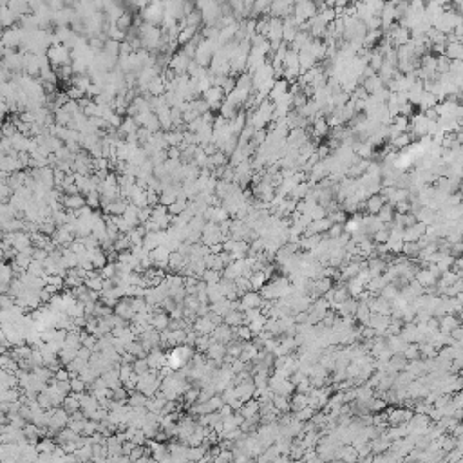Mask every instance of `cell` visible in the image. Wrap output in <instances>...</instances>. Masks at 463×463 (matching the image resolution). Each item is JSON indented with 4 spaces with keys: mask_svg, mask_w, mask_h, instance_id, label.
Masks as SVG:
<instances>
[{
    "mask_svg": "<svg viewBox=\"0 0 463 463\" xmlns=\"http://www.w3.org/2000/svg\"><path fill=\"white\" fill-rule=\"evenodd\" d=\"M45 56H47L49 65H51L53 69H58V67H62V65H71V53L64 45H51V47L45 51Z\"/></svg>",
    "mask_w": 463,
    "mask_h": 463,
    "instance_id": "6da1fadb",
    "label": "cell"
},
{
    "mask_svg": "<svg viewBox=\"0 0 463 463\" xmlns=\"http://www.w3.org/2000/svg\"><path fill=\"white\" fill-rule=\"evenodd\" d=\"M140 15H141V19L145 20V24L158 27V26H161V20H163L165 9H163V4L154 2V4H148L145 9H141Z\"/></svg>",
    "mask_w": 463,
    "mask_h": 463,
    "instance_id": "7a4b0ae2",
    "label": "cell"
},
{
    "mask_svg": "<svg viewBox=\"0 0 463 463\" xmlns=\"http://www.w3.org/2000/svg\"><path fill=\"white\" fill-rule=\"evenodd\" d=\"M69 424V414L64 409H51L49 411V422H47V432H60L64 431Z\"/></svg>",
    "mask_w": 463,
    "mask_h": 463,
    "instance_id": "3957f363",
    "label": "cell"
},
{
    "mask_svg": "<svg viewBox=\"0 0 463 463\" xmlns=\"http://www.w3.org/2000/svg\"><path fill=\"white\" fill-rule=\"evenodd\" d=\"M224 93H222L221 87H216V85H212L210 89H206L203 93V100L206 102V105L210 107V111H214V109H219L221 107V103L224 102Z\"/></svg>",
    "mask_w": 463,
    "mask_h": 463,
    "instance_id": "277c9868",
    "label": "cell"
},
{
    "mask_svg": "<svg viewBox=\"0 0 463 463\" xmlns=\"http://www.w3.org/2000/svg\"><path fill=\"white\" fill-rule=\"evenodd\" d=\"M192 58H188L186 55H185L183 51H178L174 56L170 58V64H168V67H170L178 76H181V74H186V71H188V65H190Z\"/></svg>",
    "mask_w": 463,
    "mask_h": 463,
    "instance_id": "5b68a950",
    "label": "cell"
},
{
    "mask_svg": "<svg viewBox=\"0 0 463 463\" xmlns=\"http://www.w3.org/2000/svg\"><path fill=\"white\" fill-rule=\"evenodd\" d=\"M22 37H24V31L22 29H17V27H11L7 29L4 35H2V44L6 45L7 49H13L19 44H22Z\"/></svg>",
    "mask_w": 463,
    "mask_h": 463,
    "instance_id": "8992f818",
    "label": "cell"
},
{
    "mask_svg": "<svg viewBox=\"0 0 463 463\" xmlns=\"http://www.w3.org/2000/svg\"><path fill=\"white\" fill-rule=\"evenodd\" d=\"M384 204H386V199H384L380 194H374V196H369L368 199L364 201V208H366V212H368L369 216H376Z\"/></svg>",
    "mask_w": 463,
    "mask_h": 463,
    "instance_id": "52a82bcc",
    "label": "cell"
},
{
    "mask_svg": "<svg viewBox=\"0 0 463 463\" xmlns=\"http://www.w3.org/2000/svg\"><path fill=\"white\" fill-rule=\"evenodd\" d=\"M60 203H62V206H64L65 210L76 212V210L85 206V197H83L82 194H76V196H62Z\"/></svg>",
    "mask_w": 463,
    "mask_h": 463,
    "instance_id": "ba28073f",
    "label": "cell"
},
{
    "mask_svg": "<svg viewBox=\"0 0 463 463\" xmlns=\"http://www.w3.org/2000/svg\"><path fill=\"white\" fill-rule=\"evenodd\" d=\"M362 87L366 89V93L368 94H376L378 91H382L386 85H384V82H382L380 78H378V74H374V76H371V78H368V80H362V83H360Z\"/></svg>",
    "mask_w": 463,
    "mask_h": 463,
    "instance_id": "9c48e42d",
    "label": "cell"
},
{
    "mask_svg": "<svg viewBox=\"0 0 463 463\" xmlns=\"http://www.w3.org/2000/svg\"><path fill=\"white\" fill-rule=\"evenodd\" d=\"M308 51H310V55L313 58H315V62L317 60H324L326 58V45H324L322 40H311V44L306 47Z\"/></svg>",
    "mask_w": 463,
    "mask_h": 463,
    "instance_id": "30bf717a",
    "label": "cell"
},
{
    "mask_svg": "<svg viewBox=\"0 0 463 463\" xmlns=\"http://www.w3.org/2000/svg\"><path fill=\"white\" fill-rule=\"evenodd\" d=\"M237 112H239V107H235L234 103H230L226 98H224V102L221 103V107H219V116H222L226 121H232L237 116Z\"/></svg>",
    "mask_w": 463,
    "mask_h": 463,
    "instance_id": "8fae6325",
    "label": "cell"
},
{
    "mask_svg": "<svg viewBox=\"0 0 463 463\" xmlns=\"http://www.w3.org/2000/svg\"><path fill=\"white\" fill-rule=\"evenodd\" d=\"M168 324H170V320H168V317H167L165 313H154L152 318H150V328H154L156 331H165L168 330Z\"/></svg>",
    "mask_w": 463,
    "mask_h": 463,
    "instance_id": "7c38bea8",
    "label": "cell"
},
{
    "mask_svg": "<svg viewBox=\"0 0 463 463\" xmlns=\"http://www.w3.org/2000/svg\"><path fill=\"white\" fill-rule=\"evenodd\" d=\"M260 306V297L255 292H246L242 297V306L239 310H255Z\"/></svg>",
    "mask_w": 463,
    "mask_h": 463,
    "instance_id": "4fadbf2b",
    "label": "cell"
},
{
    "mask_svg": "<svg viewBox=\"0 0 463 463\" xmlns=\"http://www.w3.org/2000/svg\"><path fill=\"white\" fill-rule=\"evenodd\" d=\"M445 56L449 58V60H462V58H463V45H462V42L445 44Z\"/></svg>",
    "mask_w": 463,
    "mask_h": 463,
    "instance_id": "5bb4252c",
    "label": "cell"
},
{
    "mask_svg": "<svg viewBox=\"0 0 463 463\" xmlns=\"http://www.w3.org/2000/svg\"><path fill=\"white\" fill-rule=\"evenodd\" d=\"M69 83L73 85V87H76V89L83 91V93H87V89H89L91 85H93L89 74H74V76L71 78Z\"/></svg>",
    "mask_w": 463,
    "mask_h": 463,
    "instance_id": "9a60e30c",
    "label": "cell"
},
{
    "mask_svg": "<svg viewBox=\"0 0 463 463\" xmlns=\"http://www.w3.org/2000/svg\"><path fill=\"white\" fill-rule=\"evenodd\" d=\"M355 150L353 152H356V158L358 159H368V161H371V158L374 156V148L371 145H369L368 141L366 143H355Z\"/></svg>",
    "mask_w": 463,
    "mask_h": 463,
    "instance_id": "2e32d148",
    "label": "cell"
},
{
    "mask_svg": "<svg viewBox=\"0 0 463 463\" xmlns=\"http://www.w3.org/2000/svg\"><path fill=\"white\" fill-rule=\"evenodd\" d=\"M194 328H196V333L208 335V333H212V331L216 330V324L212 322L208 317H203V318H197L196 324H194Z\"/></svg>",
    "mask_w": 463,
    "mask_h": 463,
    "instance_id": "e0dca14e",
    "label": "cell"
},
{
    "mask_svg": "<svg viewBox=\"0 0 463 463\" xmlns=\"http://www.w3.org/2000/svg\"><path fill=\"white\" fill-rule=\"evenodd\" d=\"M197 35V27H181L179 29V33H178V38H176V42L178 44H181V45H186L188 42H190L194 37Z\"/></svg>",
    "mask_w": 463,
    "mask_h": 463,
    "instance_id": "ac0fdd59",
    "label": "cell"
},
{
    "mask_svg": "<svg viewBox=\"0 0 463 463\" xmlns=\"http://www.w3.org/2000/svg\"><path fill=\"white\" fill-rule=\"evenodd\" d=\"M376 217H378V221H380L382 224H391V222H393V217H394L393 204H389V203L384 204V206L380 208V212L376 214Z\"/></svg>",
    "mask_w": 463,
    "mask_h": 463,
    "instance_id": "d6986e66",
    "label": "cell"
},
{
    "mask_svg": "<svg viewBox=\"0 0 463 463\" xmlns=\"http://www.w3.org/2000/svg\"><path fill=\"white\" fill-rule=\"evenodd\" d=\"M129 201L127 199H116L114 203H111V206L107 208V212H105V216H123V212H125V208H127Z\"/></svg>",
    "mask_w": 463,
    "mask_h": 463,
    "instance_id": "ffe728a7",
    "label": "cell"
},
{
    "mask_svg": "<svg viewBox=\"0 0 463 463\" xmlns=\"http://www.w3.org/2000/svg\"><path fill=\"white\" fill-rule=\"evenodd\" d=\"M324 235H310V237H300L298 246L304 248V250H315L318 246V242L322 241Z\"/></svg>",
    "mask_w": 463,
    "mask_h": 463,
    "instance_id": "44dd1931",
    "label": "cell"
},
{
    "mask_svg": "<svg viewBox=\"0 0 463 463\" xmlns=\"http://www.w3.org/2000/svg\"><path fill=\"white\" fill-rule=\"evenodd\" d=\"M147 91H148V94L152 96V98L154 96H163L165 94V83H163V80H161L159 76L154 78L152 82L148 83V89Z\"/></svg>",
    "mask_w": 463,
    "mask_h": 463,
    "instance_id": "7402d4cb",
    "label": "cell"
},
{
    "mask_svg": "<svg viewBox=\"0 0 463 463\" xmlns=\"http://www.w3.org/2000/svg\"><path fill=\"white\" fill-rule=\"evenodd\" d=\"M268 275L264 272H254L252 275H250V286H252V290H260L262 286H264V282H266Z\"/></svg>",
    "mask_w": 463,
    "mask_h": 463,
    "instance_id": "603a6c76",
    "label": "cell"
},
{
    "mask_svg": "<svg viewBox=\"0 0 463 463\" xmlns=\"http://www.w3.org/2000/svg\"><path fill=\"white\" fill-rule=\"evenodd\" d=\"M416 279H418L420 286H431L436 282V275L431 272V270H420L416 273Z\"/></svg>",
    "mask_w": 463,
    "mask_h": 463,
    "instance_id": "cb8c5ba5",
    "label": "cell"
},
{
    "mask_svg": "<svg viewBox=\"0 0 463 463\" xmlns=\"http://www.w3.org/2000/svg\"><path fill=\"white\" fill-rule=\"evenodd\" d=\"M438 103V100H436V96L434 94H431V93H422V98H420V109H422V112H425L427 109H432L434 105Z\"/></svg>",
    "mask_w": 463,
    "mask_h": 463,
    "instance_id": "d4e9b609",
    "label": "cell"
},
{
    "mask_svg": "<svg viewBox=\"0 0 463 463\" xmlns=\"http://www.w3.org/2000/svg\"><path fill=\"white\" fill-rule=\"evenodd\" d=\"M206 351H208L210 358H214V360H221L222 356L226 355V348H224L222 344H219V342H212V344H210V348L206 349Z\"/></svg>",
    "mask_w": 463,
    "mask_h": 463,
    "instance_id": "484cf974",
    "label": "cell"
},
{
    "mask_svg": "<svg viewBox=\"0 0 463 463\" xmlns=\"http://www.w3.org/2000/svg\"><path fill=\"white\" fill-rule=\"evenodd\" d=\"M411 143H412V138L407 132L400 134V136H396V138L391 140V147H393V148H404V150H406Z\"/></svg>",
    "mask_w": 463,
    "mask_h": 463,
    "instance_id": "4316f807",
    "label": "cell"
},
{
    "mask_svg": "<svg viewBox=\"0 0 463 463\" xmlns=\"http://www.w3.org/2000/svg\"><path fill=\"white\" fill-rule=\"evenodd\" d=\"M186 208H188V201H186V199H176V201H174V203H172L167 210H168V214L174 217V216L183 214Z\"/></svg>",
    "mask_w": 463,
    "mask_h": 463,
    "instance_id": "83f0119b",
    "label": "cell"
},
{
    "mask_svg": "<svg viewBox=\"0 0 463 463\" xmlns=\"http://www.w3.org/2000/svg\"><path fill=\"white\" fill-rule=\"evenodd\" d=\"M188 109H190V111H194V112H196L199 118H201L203 114H206V112H210V107L206 105V102H204V100H199V98L192 100L190 107H188Z\"/></svg>",
    "mask_w": 463,
    "mask_h": 463,
    "instance_id": "f1b7e54d",
    "label": "cell"
},
{
    "mask_svg": "<svg viewBox=\"0 0 463 463\" xmlns=\"http://www.w3.org/2000/svg\"><path fill=\"white\" fill-rule=\"evenodd\" d=\"M114 26L120 29V31L127 33V29H130V26H132V15L129 13V11H125V13L121 15L120 19L114 22Z\"/></svg>",
    "mask_w": 463,
    "mask_h": 463,
    "instance_id": "f546056e",
    "label": "cell"
},
{
    "mask_svg": "<svg viewBox=\"0 0 463 463\" xmlns=\"http://www.w3.org/2000/svg\"><path fill=\"white\" fill-rule=\"evenodd\" d=\"M100 199H102L100 192L93 190V192H89V194L85 196V204H87V206H89L93 212H96V210L100 208Z\"/></svg>",
    "mask_w": 463,
    "mask_h": 463,
    "instance_id": "4dcf8cb0",
    "label": "cell"
},
{
    "mask_svg": "<svg viewBox=\"0 0 463 463\" xmlns=\"http://www.w3.org/2000/svg\"><path fill=\"white\" fill-rule=\"evenodd\" d=\"M270 6H272V2H266V0L255 2L254 7H252V17L250 19H254L255 15H270Z\"/></svg>",
    "mask_w": 463,
    "mask_h": 463,
    "instance_id": "1f68e13d",
    "label": "cell"
},
{
    "mask_svg": "<svg viewBox=\"0 0 463 463\" xmlns=\"http://www.w3.org/2000/svg\"><path fill=\"white\" fill-rule=\"evenodd\" d=\"M55 449H56V445H55V442H53V440H49V438L40 440L38 445H37V450H38V452H42V454H53V452H55Z\"/></svg>",
    "mask_w": 463,
    "mask_h": 463,
    "instance_id": "d6a6232c",
    "label": "cell"
},
{
    "mask_svg": "<svg viewBox=\"0 0 463 463\" xmlns=\"http://www.w3.org/2000/svg\"><path fill=\"white\" fill-rule=\"evenodd\" d=\"M150 369H148V364H147L145 358H136V360L132 362V373L136 374V376H141V374L148 373Z\"/></svg>",
    "mask_w": 463,
    "mask_h": 463,
    "instance_id": "836d02e7",
    "label": "cell"
},
{
    "mask_svg": "<svg viewBox=\"0 0 463 463\" xmlns=\"http://www.w3.org/2000/svg\"><path fill=\"white\" fill-rule=\"evenodd\" d=\"M55 73H56L58 80H62V82H65V83H69L71 78H73V69H71V65H62V67L55 69Z\"/></svg>",
    "mask_w": 463,
    "mask_h": 463,
    "instance_id": "e575fe53",
    "label": "cell"
},
{
    "mask_svg": "<svg viewBox=\"0 0 463 463\" xmlns=\"http://www.w3.org/2000/svg\"><path fill=\"white\" fill-rule=\"evenodd\" d=\"M44 279H45V286H53V288H56L58 292L65 286L64 277H60V275H45Z\"/></svg>",
    "mask_w": 463,
    "mask_h": 463,
    "instance_id": "d590c367",
    "label": "cell"
},
{
    "mask_svg": "<svg viewBox=\"0 0 463 463\" xmlns=\"http://www.w3.org/2000/svg\"><path fill=\"white\" fill-rule=\"evenodd\" d=\"M103 53H107V55H111V56L120 58V44L114 42V40H105V44H103Z\"/></svg>",
    "mask_w": 463,
    "mask_h": 463,
    "instance_id": "8d00e7d4",
    "label": "cell"
},
{
    "mask_svg": "<svg viewBox=\"0 0 463 463\" xmlns=\"http://www.w3.org/2000/svg\"><path fill=\"white\" fill-rule=\"evenodd\" d=\"M69 387L73 393L76 394H83V391H85V387H87V384L80 378V376H74V378H71L69 380Z\"/></svg>",
    "mask_w": 463,
    "mask_h": 463,
    "instance_id": "74e56055",
    "label": "cell"
},
{
    "mask_svg": "<svg viewBox=\"0 0 463 463\" xmlns=\"http://www.w3.org/2000/svg\"><path fill=\"white\" fill-rule=\"evenodd\" d=\"M109 35V40H114V42H118V44H121L123 42V38H125V33L120 31L118 27L114 26V24H111V27L109 29H105Z\"/></svg>",
    "mask_w": 463,
    "mask_h": 463,
    "instance_id": "f35d334b",
    "label": "cell"
},
{
    "mask_svg": "<svg viewBox=\"0 0 463 463\" xmlns=\"http://www.w3.org/2000/svg\"><path fill=\"white\" fill-rule=\"evenodd\" d=\"M308 216L311 217V221H318V219L328 217V212H326V208H324V206H320V204H315V206L310 210V214H308Z\"/></svg>",
    "mask_w": 463,
    "mask_h": 463,
    "instance_id": "ab89813d",
    "label": "cell"
},
{
    "mask_svg": "<svg viewBox=\"0 0 463 463\" xmlns=\"http://www.w3.org/2000/svg\"><path fill=\"white\" fill-rule=\"evenodd\" d=\"M129 404H130V407H145L147 396L141 393H132L130 398H129Z\"/></svg>",
    "mask_w": 463,
    "mask_h": 463,
    "instance_id": "60d3db41",
    "label": "cell"
},
{
    "mask_svg": "<svg viewBox=\"0 0 463 463\" xmlns=\"http://www.w3.org/2000/svg\"><path fill=\"white\" fill-rule=\"evenodd\" d=\"M65 94H67V98L69 100H73V102H80L82 98H85V93L83 91H80V89H76V87H67V91H65Z\"/></svg>",
    "mask_w": 463,
    "mask_h": 463,
    "instance_id": "b9f144b4",
    "label": "cell"
},
{
    "mask_svg": "<svg viewBox=\"0 0 463 463\" xmlns=\"http://www.w3.org/2000/svg\"><path fill=\"white\" fill-rule=\"evenodd\" d=\"M418 252L420 246L416 242H404V246H402V254H406L407 257H414V255H418Z\"/></svg>",
    "mask_w": 463,
    "mask_h": 463,
    "instance_id": "7bdbcfd3",
    "label": "cell"
},
{
    "mask_svg": "<svg viewBox=\"0 0 463 463\" xmlns=\"http://www.w3.org/2000/svg\"><path fill=\"white\" fill-rule=\"evenodd\" d=\"M203 280H204V284H217V282H219V272H214V270H204V272H203Z\"/></svg>",
    "mask_w": 463,
    "mask_h": 463,
    "instance_id": "ee69618b",
    "label": "cell"
},
{
    "mask_svg": "<svg viewBox=\"0 0 463 463\" xmlns=\"http://www.w3.org/2000/svg\"><path fill=\"white\" fill-rule=\"evenodd\" d=\"M221 89H222V93H224V96H228L230 93L235 89V78H232V76H224V78H222Z\"/></svg>",
    "mask_w": 463,
    "mask_h": 463,
    "instance_id": "f6af8a7d",
    "label": "cell"
},
{
    "mask_svg": "<svg viewBox=\"0 0 463 463\" xmlns=\"http://www.w3.org/2000/svg\"><path fill=\"white\" fill-rule=\"evenodd\" d=\"M150 216H152V208H150V206H143V208L138 210V222H140V224H145V222L150 219Z\"/></svg>",
    "mask_w": 463,
    "mask_h": 463,
    "instance_id": "bcb514c9",
    "label": "cell"
},
{
    "mask_svg": "<svg viewBox=\"0 0 463 463\" xmlns=\"http://www.w3.org/2000/svg\"><path fill=\"white\" fill-rule=\"evenodd\" d=\"M136 138H138V143H140V147H141L143 143H147V141L152 138V132H148L145 127H140L138 130H136Z\"/></svg>",
    "mask_w": 463,
    "mask_h": 463,
    "instance_id": "7dc6e473",
    "label": "cell"
},
{
    "mask_svg": "<svg viewBox=\"0 0 463 463\" xmlns=\"http://www.w3.org/2000/svg\"><path fill=\"white\" fill-rule=\"evenodd\" d=\"M456 326H458L456 318H452V317H445L444 320H442V331H444V333H450L452 330H456Z\"/></svg>",
    "mask_w": 463,
    "mask_h": 463,
    "instance_id": "c3c4849f",
    "label": "cell"
},
{
    "mask_svg": "<svg viewBox=\"0 0 463 463\" xmlns=\"http://www.w3.org/2000/svg\"><path fill=\"white\" fill-rule=\"evenodd\" d=\"M266 138H268V129H260V130H255L252 141H254L255 145H262V143L266 141Z\"/></svg>",
    "mask_w": 463,
    "mask_h": 463,
    "instance_id": "681fc988",
    "label": "cell"
},
{
    "mask_svg": "<svg viewBox=\"0 0 463 463\" xmlns=\"http://www.w3.org/2000/svg\"><path fill=\"white\" fill-rule=\"evenodd\" d=\"M393 208H394V214L406 216V214H409V212H411V204H409V201H402V203L394 204Z\"/></svg>",
    "mask_w": 463,
    "mask_h": 463,
    "instance_id": "f907efd6",
    "label": "cell"
},
{
    "mask_svg": "<svg viewBox=\"0 0 463 463\" xmlns=\"http://www.w3.org/2000/svg\"><path fill=\"white\" fill-rule=\"evenodd\" d=\"M342 232H344V224H331V228L328 230L326 237H328V239H336Z\"/></svg>",
    "mask_w": 463,
    "mask_h": 463,
    "instance_id": "816d5d0a",
    "label": "cell"
},
{
    "mask_svg": "<svg viewBox=\"0 0 463 463\" xmlns=\"http://www.w3.org/2000/svg\"><path fill=\"white\" fill-rule=\"evenodd\" d=\"M374 241H376V244H386V242L389 241V230L386 228L378 230V232L374 234Z\"/></svg>",
    "mask_w": 463,
    "mask_h": 463,
    "instance_id": "f5cc1de1",
    "label": "cell"
},
{
    "mask_svg": "<svg viewBox=\"0 0 463 463\" xmlns=\"http://www.w3.org/2000/svg\"><path fill=\"white\" fill-rule=\"evenodd\" d=\"M362 286H364V284H362L360 280H358V279L355 277V279H351V280L348 282V290H349L351 293H353V295H356V293H360Z\"/></svg>",
    "mask_w": 463,
    "mask_h": 463,
    "instance_id": "db71d44e",
    "label": "cell"
},
{
    "mask_svg": "<svg viewBox=\"0 0 463 463\" xmlns=\"http://www.w3.org/2000/svg\"><path fill=\"white\" fill-rule=\"evenodd\" d=\"M402 222H404V228H411L412 224H416L418 221H416V216L409 212V214H406V216L402 217Z\"/></svg>",
    "mask_w": 463,
    "mask_h": 463,
    "instance_id": "11a10c76",
    "label": "cell"
},
{
    "mask_svg": "<svg viewBox=\"0 0 463 463\" xmlns=\"http://www.w3.org/2000/svg\"><path fill=\"white\" fill-rule=\"evenodd\" d=\"M167 158L174 159V161H179V158H181V150H179L178 147H168V148H167Z\"/></svg>",
    "mask_w": 463,
    "mask_h": 463,
    "instance_id": "9f6ffc18",
    "label": "cell"
},
{
    "mask_svg": "<svg viewBox=\"0 0 463 463\" xmlns=\"http://www.w3.org/2000/svg\"><path fill=\"white\" fill-rule=\"evenodd\" d=\"M235 331H237V335H239V338H252V331H250V328L248 326H237L235 328Z\"/></svg>",
    "mask_w": 463,
    "mask_h": 463,
    "instance_id": "6f0895ef",
    "label": "cell"
},
{
    "mask_svg": "<svg viewBox=\"0 0 463 463\" xmlns=\"http://www.w3.org/2000/svg\"><path fill=\"white\" fill-rule=\"evenodd\" d=\"M431 49H432V51H436L440 56H442V55H445V44H434V45H431Z\"/></svg>",
    "mask_w": 463,
    "mask_h": 463,
    "instance_id": "680465c9",
    "label": "cell"
},
{
    "mask_svg": "<svg viewBox=\"0 0 463 463\" xmlns=\"http://www.w3.org/2000/svg\"><path fill=\"white\" fill-rule=\"evenodd\" d=\"M6 422H7V416H6V414H4L2 411H0V425L6 424Z\"/></svg>",
    "mask_w": 463,
    "mask_h": 463,
    "instance_id": "91938a15",
    "label": "cell"
}]
</instances>
